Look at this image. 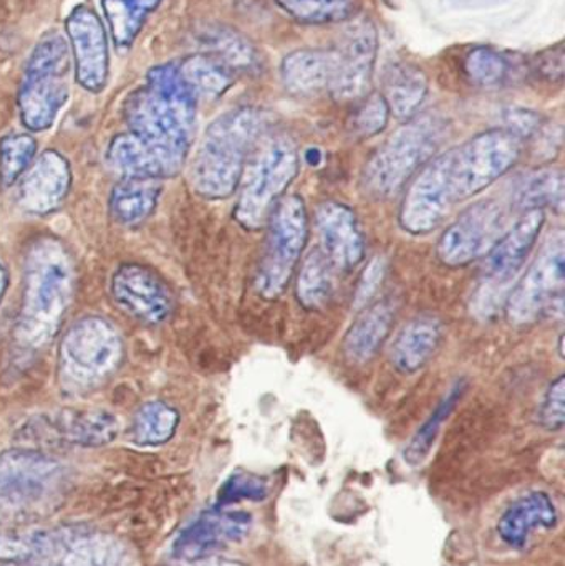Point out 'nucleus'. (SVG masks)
<instances>
[{
  "instance_id": "obj_33",
  "label": "nucleus",
  "mask_w": 565,
  "mask_h": 566,
  "mask_svg": "<svg viewBox=\"0 0 565 566\" xmlns=\"http://www.w3.org/2000/svg\"><path fill=\"white\" fill-rule=\"evenodd\" d=\"M334 292V268L321 249L304 259L297 275L295 296L305 310H318L328 302Z\"/></svg>"
},
{
  "instance_id": "obj_3",
  "label": "nucleus",
  "mask_w": 565,
  "mask_h": 566,
  "mask_svg": "<svg viewBox=\"0 0 565 566\" xmlns=\"http://www.w3.org/2000/svg\"><path fill=\"white\" fill-rule=\"evenodd\" d=\"M264 128V113L254 106H241L215 119L192 161V189L209 201L231 198Z\"/></svg>"
},
{
  "instance_id": "obj_48",
  "label": "nucleus",
  "mask_w": 565,
  "mask_h": 566,
  "mask_svg": "<svg viewBox=\"0 0 565 566\" xmlns=\"http://www.w3.org/2000/svg\"><path fill=\"white\" fill-rule=\"evenodd\" d=\"M13 566V565H12Z\"/></svg>"
},
{
  "instance_id": "obj_30",
  "label": "nucleus",
  "mask_w": 565,
  "mask_h": 566,
  "mask_svg": "<svg viewBox=\"0 0 565 566\" xmlns=\"http://www.w3.org/2000/svg\"><path fill=\"white\" fill-rule=\"evenodd\" d=\"M564 175L561 169L544 168L520 179L511 192V206L521 211L564 208Z\"/></svg>"
},
{
  "instance_id": "obj_32",
  "label": "nucleus",
  "mask_w": 565,
  "mask_h": 566,
  "mask_svg": "<svg viewBox=\"0 0 565 566\" xmlns=\"http://www.w3.org/2000/svg\"><path fill=\"white\" fill-rule=\"evenodd\" d=\"M69 542L45 532H0V564L22 565L55 557Z\"/></svg>"
},
{
  "instance_id": "obj_38",
  "label": "nucleus",
  "mask_w": 565,
  "mask_h": 566,
  "mask_svg": "<svg viewBox=\"0 0 565 566\" xmlns=\"http://www.w3.org/2000/svg\"><path fill=\"white\" fill-rule=\"evenodd\" d=\"M60 554V566H122L126 557L122 545L108 537L72 538Z\"/></svg>"
},
{
  "instance_id": "obj_5",
  "label": "nucleus",
  "mask_w": 565,
  "mask_h": 566,
  "mask_svg": "<svg viewBox=\"0 0 565 566\" xmlns=\"http://www.w3.org/2000/svg\"><path fill=\"white\" fill-rule=\"evenodd\" d=\"M72 66L69 42L62 33H45L36 42L27 60L17 95L20 122L29 132L52 128L60 109L69 102Z\"/></svg>"
},
{
  "instance_id": "obj_21",
  "label": "nucleus",
  "mask_w": 565,
  "mask_h": 566,
  "mask_svg": "<svg viewBox=\"0 0 565 566\" xmlns=\"http://www.w3.org/2000/svg\"><path fill=\"white\" fill-rule=\"evenodd\" d=\"M201 52L224 63L234 75L259 76L264 72L261 50L244 35L222 23H208L195 33Z\"/></svg>"
},
{
  "instance_id": "obj_40",
  "label": "nucleus",
  "mask_w": 565,
  "mask_h": 566,
  "mask_svg": "<svg viewBox=\"0 0 565 566\" xmlns=\"http://www.w3.org/2000/svg\"><path fill=\"white\" fill-rule=\"evenodd\" d=\"M357 108L350 116V129L354 136L362 139L374 138L387 128L390 109L381 93H368L358 99Z\"/></svg>"
},
{
  "instance_id": "obj_43",
  "label": "nucleus",
  "mask_w": 565,
  "mask_h": 566,
  "mask_svg": "<svg viewBox=\"0 0 565 566\" xmlns=\"http://www.w3.org/2000/svg\"><path fill=\"white\" fill-rule=\"evenodd\" d=\"M565 379L564 375H561L556 381L547 389L546 396H544L543 405H541L540 421L547 431H561L564 428L565 411Z\"/></svg>"
},
{
  "instance_id": "obj_9",
  "label": "nucleus",
  "mask_w": 565,
  "mask_h": 566,
  "mask_svg": "<svg viewBox=\"0 0 565 566\" xmlns=\"http://www.w3.org/2000/svg\"><path fill=\"white\" fill-rule=\"evenodd\" d=\"M565 239L563 232L551 235L543 251L508 295L504 310L514 326H527L544 316L563 313L565 283Z\"/></svg>"
},
{
  "instance_id": "obj_26",
  "label": "nucleus",
  "mask_w": 565,
  "mask_h": 566,
  "mask_svg": "<svg viewBox=\"0 0 565 566\" xmlns=\"http://www.w3.org/2000/svg\"><path fill=\"white\" fill-rule=\"evenodd\" d=\"M106 159L123 178L166 179L178 175V169L146 145L133 133L115 136L109 143Z\"/></svg>"
},
{
  "instance_id": "obj_27",
  "label": "nucleus",
  "mask_w": 565,
  "mask_h": 566,
  "mask_svg": "<svg viewBox=\"0 0 565 566\" xmlns=\"http://www.w3.org/2000/svg\"><path fill=\"white\" fill-rule=\"evenodd\" d=\"M390 115L395 118H414L428 96V76L414 63H390L384 72V92Z\"/></svg>"
},
{
  "instance_id": "obj_47",
  "label": "nucleus",
  "mask_w": 565,
  "mask_h": 566,
  "mask_svg": "<svg viewBox=\"0 0 565 566\" xmlns=\"http://www.w3.org/2000/svg\"><path fill=\"white\" fill-rule=\"evenodd\" d=\"M199 566H245V565L238 564V562L211 560V562H205V564H201Z\"/></svg>"
},
{
  "instance_id": "obj_17",
  "label": "nucleus",
  "mask_w": 565,
  "mask_h": 566,
  "mask_svg": "<svg viewBox=\"0 0 565 566\" xmlns=\"http://www.w3.org/2000/svg\"><path fill=\"white\" fill-rule=\"evenodd\" d=\"M322 254L338 271H352L365 258V235L354 209L344 202L327 201L315 214Z\"/></svg>"
},
{
  "instance_id": "obj_12",
  "label": "nucleus",
  "mask_w": 565,
  "mask_h": 566,
  "mask_svg": "<svg viewBox=\"0 0 565 566\" xmlns=\"http://www.w3.org/2000/svg\"><path fill=\"white\" fill-rule=\"evenodd\" d=\"M342 39L332 49L334 76L328 93L337 102H358L370 93L378 55V32L368 19L348 20Z\"/></svg>"
},
{
  "instance_id": "obj_20",
  "label": "nucleus",
  "mask_w": 565,
  "mask_h": 566,
  "mask_svg": "<svg viewBox=\"0 0 565 566\" xmlns=\"http://www.w3.org/2000/svg\"><path fill=\"white\" fill-rule=\"evenodd\" d=\"M395 305L384 298L360 310L342 342L345 361L354 366L367 365L380 352L390 335L395 322Z\"/></svg>"
},
{
  "instance_id": "obj_35",
  "label": "nucleus",
  "mask_w": 565,
  "mask_h": 566,
  "mask_svg": "<svg viewBox=\"0 0 565 566\" xmlns=\"http://www.w3.org/2000/svg\"><path fill=\"white\" fill-rule=\"evenodd\" d=\"M289 17L305 25H332L355 19L360 0H274Z\"/></svg>"
},
{
  "instance_id": "obj_45",
  "label": "nucleus",
  "mask_w": 565,
  "mask_h": 566,
  "mask_svg": "<svg viewBox=\"0 0 565 566\" xmlns=\"http://www.w3.org/2000/svg\"><path fill=\"white\" fill-rule=\"evenodd\" d=\"M506 126L504 128L510 129L513 135L517 138L526 139L534 138L543 128V119L537 113L530 112V109H510L504 116Z\"/></svg>"
},
{
  "instance_id": "obj_23",
  "label": "nucleus",
  "mask_w": 565,
  "mask_h": 566,
  "mask_svg": "<svg viewBox=\"0 0 565 566\" xmlns=\"http://www.w3.org/2000/svg\"><path fill=\"white\" fill-rule=\"evenodd\" d=\"M50 438L83 448L109 444L118 434V419L105 409H70L42 422Z\"/></svg>"
},
{
  "instance_id": "obj_22",
  "label": "nucleus",
  "mask_w": 565,
  "mask_h": 566,
  "mask_svg": "<svg viewBox=\"0 0 565 566\" xmlns=\"http://www.w3.org/2000/svg\"><path fill=\"white\" fill-rule=\"evenodd\" d=\"M559 521L556 505L546 492H531L517 499L501 515L498 522V535L508 547L523 551L530 544L531 535L537 528L556 527Z\"/></svg>"
},
{
  "instance_id": "obj_18",
  "label": "nucleus",
  "mask_w": 565,
  "mask_h": 566,
  "mask_svg": "<svg viewBox=\"0 0 565 566\" xmlns=\"http://www.w3.org/2000/svg\"><path fill=\"white\" fill-rule=\"evenodd\" d=\"M70 182L69 161L59 151L49 149L27 169L20 182V205L30 214H50L69 195Z\"/></svg>"
},
{
  "instance_id": "obj_37",
  "label": "nucleus",
  "mask_w": 565,
  "mask_h": 566,
  "mask_svg": "<svg viewBox=\"0 0 565 566\" xmlns=\"http://www.w3.org/2000/svg\"><path fill=\"white\" fill-rule=\"evenodd\" d=\"M467 389L468 382L464 381V379L454 382L453 388L444 396L443 401L438 405L433 415L418 429L417 434L411 439L408 448L405 449V459H407L410 464H421L423 459L430 454L431 448H433L435 441H437L438 434H440L441 426L450 418L451 412L457 408L458 402L461 401Z\"/></svg>"
},
{
  "instance_id": "obj_15",
  "label": "nucleus",
  "mask_w": 565,
  "mask_h": 566,
  "mask_svg": "<svg viewBox=\"0 0 565 566\" xmlns=\"http://www.w3.org/2000/svg\"><path fill=\"white\" fill-rule=\"evenodd\" d=\"M251 527V515L245 512L219 507L205 512L178 535L172 544V557L185 562L206 560L229 545L244 541Z\"/></svg>"
},
{
  "instance_id": "obj_29",
  "label": "nucleus",
  "mask_w": 565,
  "mask_h": 566,
  "mask_svg": "<svg viewBox=\"0 0 565 566\" xmlns=\"http://www.w3.org/2000/svg\"><path fill=\"white\" fill-rule=\"evenodd\" d=\"M163 0H102L103 13L108 22L109 36L116 52L132 49L148 17Z\"/></svg>"
},
{
  "instance_id": "obj_34",
  "label": "nucleus",
  "mask_w": 565,
  "mask_h": 566,
  "mask_svg": "<svg viewBox=\"0 0 565 566\" xmlns=\"http://www.w3.org/2000/svg\"><path fill=\"white\" fill-rule=\"evenodd\" d=\"M516 62L513 56L491 49V46H477L464 56L463 72L468 82L478 88H498L511 80Z\"/></svg>"
},
{
  "instance_id": "obj_16",
  "label": "nucleus",
  "mask_w": 565,
  "mask_h": 566,
  "mask_svg": "<svg viewBox=\"0 0 565 566\" xmlns=\"http://www.w3.org/2000/svg\"><path fill=\"white\" fill-rule=\"evenodd\" d=\"M113 300L119 308L146 325L165 322L175 308L171 290L151 269L122 265L112 279Z\"/></svg>"
},
{
  "instance_id": "obj_4",
  "label": "nucleus",
  "mask_w": 565,
  "mask_h": 566,
  "mask_svg": "<svg viewBox=\"0 0 565 566\" xmlns=\"http://www.w3.org/2000/svg\"><path fill=\"white\" fill-rule=\"evenodd\" d=\"M447 138V122L427 113L401 125L368 159L364 186L375 198L400 191L431 158Z\"/></svg>"
},
{
  "instance_id": "obj_42",
  "label": "nucleus",
  "mask_w": 565,
  "mask_h": 566,
  "mask_svg": "<svg viewBox=\"0 0 565 566\" xmlns=\"http://www.w3.org/2000/svg\"><path fill=\"white\" fill-rule=\"evenodd\" d=\"M385 274H387V259L378 255V258L368 262L367 268L358 279L357 290H355L354 308L357 312L370 305L372 300L380 289L381 282H384Z\"/></svg>"
},
{
  "instance_id": "obj_13",
  "label": "nucleus",
  "mask_w": 565,
  "mask_h": 566,
  "mask_svg": "<svg viewBox=\"0 0 565 566\" xmlns=\"http://www.w3.org/2000/svg\"><path fill=\"white\" fill-rule=\"evenodd\" d=\"M75 80L83 90L98 95L108 85V33L95 10L76 6L65 20Z\"/></svg>"
},
{
  "instance_id": "obj_46",
  "label": "nucleus",
  "mask_w": 565,
  "mask_h": 566,
  "mask_svg": "<svg viewBox=\"0 0 565 566\" xmlns=\"http://www.w3.org/2000/svg\"><path fill=\"white\" fill-rule=\"evenodd\" d=\"M7 285H9V275H7L3 265L0 264V302H2L3 295H6Z\"/></svg>"
},
{
  "instance_id": "obj_24",
  "label": "nucleus",
  "mask_w": 565,
  "mask_h": 566,
  "mask_svg": "<svg viewBox=\"0 0 565 566\" xmlns=\"http://www.w3.org/2000/svg\"><path fill=\"white\" fill-rule=\"evenodd\" d=\"M443 325L433 316H418L408 322L391 343L390 361L401 375L423 368L440 346Z\"/></svg>"
},
{
  "instance_id": "obj_39",
  "label": "nucleus",
  "mask_w": 565,
  "mask_h": 566,
  "mask_svg": "<svg viewBox=\"0 0 565 566\" xmlns=\"http://www.w3.org/2000/svg\"><path fill=\"white\" fill-rule=\"evenodd\" d=\"M36 155V142L27 133L9 135L0 139V185L10 188L15 185Z\"/></svg>"
},
{
  "instance_id": "obj_19",
  "label": "nucleus",
  "mask_w": 565,
  "mask_h": 566,
  "mask_svg": "<svg viewBox=\"0 0 565 566\" xmlns=\"http://www.w3.org/2000/svg\"><path fill=\"white\" fill-rule=\"evenodd\" d=\"M59 465L33 451H13L0 461V489L7 497L35 501L55 484Z\"/></svg>"
},
{
  "instance_id": "obj_28",
  "label": "nucleus",
  "mask_w": 565,
  "mask_h": 566,
  "mask_svg": "<svg viewBox=\"0 0 565 566\" xmlns=\"http://www.w3.org/2000/svg\"><path fill=\"white\" fill-rule=\"evenodd\" d=\"M161 185L158 179L123 178L109 196V212L123 226L139 224L158 206Z\"/></svg>"
},
{
  "instance_id": "obj_11",
  "label": "nucleus",
  "mask_w": 565,
  "mask_h": 566,
  "mask_svg": "<svg viewBox=\"0 0 565 566\" xmlns=\"http://www.w3.org/2000/svg\"><path fill=\"white\" fill-rule=\"evenodd\" d=\"M508 209L496 199L468 208L453 224L448 226L437 245L441 264L458 269L483 259L501 235L508 231Z\"/></svg>"
},
{
  "instance_id": "obj_7",
  "label": "nucleus",
  "mask_w": 565,
  "mask_h": 566,
  "mask_svg": "<svg viewBox=\"0 0 565 566\" xmlns=\"http://www.w3.org/2000/svg\"><path fill=\"white\" fill-rule=\"evenodd\" d=\"M301 168L297 146L287 136L262 143L251 165L245 166L242 188L234 208V219L245 231L268 224L278 202L294 182Z\"/></svg>"
},
{
  "instance_id": "obj_2",
  "label": "nucleus",
  "mask_w": 565,
  "mask_h": 566,
  "mask_svg": "<svg viewBox=\"0 0 565 566\" xmlns=\"http://www.w3.org/2000/svg\"><path fill=\"white\" fill-rule=\"evenodd\" d=\"M198 98L178 66L156 65L146 73V86L135 90L123 103L129 133L155 148L181 171L191 149Z\"/></svg>"
},
{
  "instance_id": "obj_36",
  "label": "nucleus",
  "mask_w": 565,
  "mask_h": 566,
  "mask_svg": "<svg viewBox=\"0 0 565 566\" xmlns=\"http://www.w3.org/2000/svg\"><path fill=\"white\" fill-rule=\"evenodd\" d=\"M179 412L166 402H146L132 424V439L138 446H161L175 436Z\"/></svg>"
},
{
  "instance_id": "obj_6",
  "label": "nucleus",
  "mask_w": 565,
  "mask_h": 566,
  "mask_svg": "<svg viewBox=\"0 0 565 566\" xmlns=\"http://www.w3.org/2000/svg\"><path fill=\"white\" fill-rule=\"evenodd\" d=\"M72 271L66 255L53 242H43L29 259L25 272L20 333L27 343L49 342L69 305Z\"/></svg>"
},
{
  "instance_id": "obj_44",
  "label": "nucleus",
  "mask_w": 565,
  "mask_h": 566,
  "mask_svg": "<svg viewBox=\"0 0 565 566\" xmlns=\"http://www.w3.org/2000/svg\"><path fill=\"white\" fill-rule=\"evenodd\" d=\"M565 66L564 43L559 42L550 49L537 53L530 63V70L537 76L550 83H563Z\"/></svg>"
},
{
  "instance_id": "obj_10",
  "label": "nucleus",
  "mask_w": 565,
  "mask_h": 566,
  "mask_svg": "<svg viewBox=\"0 0 565 566\" xmlns=\"http://www.w3.org/2000/svg\"><path fill=\"white\" fill-rule=\"evenodd\" d=\"M122 358V339L106 319L86 316L70 326L60 345L63 378L76 388L108 378Z\"/></svg>"
},
{
  "instance_id": "obj_31",
  "label": "nucleus",
  "mask_w": 565,
  "mask_h": 566,
  "mask_svg": "<svg viewBox=\"0 0 565 566\" xmlns=\"http://www.w3.org/2000/svg\"><path fill=\"white\" fill-rule=\"evenodd\" d=\"M176 66L198 99L221 98L236 82L234 73L209 53L198 52L186 56Z\"/></svg>"
},
{
  "instance_id": "obj_41",
  "label": "nucleus",
  "mask_w": 565,
  "mask_h": 566,
  "mask_svg": "<svg viewBox=\"0 0 565 566\" xmlns=\"http://www.w3.org/2000/svg\"><path fill=\"white\" fill-rule=\"evenodd\" d=\"M268 494L269 485L264 479L251 474H236L219 489L218 507L226 509L241 501L261 502Z\"/></svg>"
},
{
  "instance_id": "obj_14",
  "label": "nucleus",
  "mask_w": 565,
  "mask_h": 566,
  "mask_svg": "<svg viewBox=\"0 0 565 566\" xmlns=\"http://www.w3.org/2000/svg\"><path fill=\"white\" fill-rule=\"evenodd\" d=\"M544 224H546V211L543 209L524 211V214L484 255L483 281L480 285L510 295L508 289L526 265L531 252L536 248Z\"/></svg>"
},
{
  "instance_id": "obj_25",
  "label": "nucleus",
  "mask_w": 565,
  "mask_h": 566,
  "mask_svg": "<svg viewBox=\"0 0 565 566\" xmlns=\"http://www.w3.org/2000/svg\"><path fill=\"white\" fill-rule=\"evenodd\" d=\"M334 76L332 49H302L289 53L281 63V80L292 95L314 96L331 88Z\"/></svg>"
},
{
  "instance_id": "obj_8",
  "label": "nucleus",
  "mask_w": 565,
  "mask_h": 566,
  "mask_svg": "<svg viewBox=\"0 0 565 566\" xmlns=\"http://www.w3.org/2000/svg\"><path fill=\"white\" fill-rule=\"evenodd\" d=\"M268 238L255 275L264 300H278L287 289L308 241V212L301 196H285L268 221Z\"/></svg>"
},
{
  "instance_id": "obj_1",
  "label": "nucleus",
  "mask_w": 565,
  "mask_h": 566,
  "mask_svg": "<svg viewBox=\"0 0 565 566\" xmlns=\"http://www.w3.org/2000/svg\"><path fill=\"white\" fill-rule=\"evenodd\" d=\"M524 142L506 128L488 129L431 158L408 186L398 222L411 235L437 231L461 202L500 181L523 155Z\"/></svg>"
}]
</instances>
